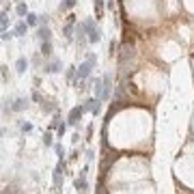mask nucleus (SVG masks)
I'll return each instance as SVG.
<instances>
[{
	"label": "nucleus",
	"mask_w": 194,
	"mask_h": 194,
	"mask_svg": "<svg viewBox=\"0 0 194 194\" xmlns=\"http://www.w3.org/2000/svg\"><path fill=\"white\" fill-rule=\"evenodd\" d=\"M50 35H52V33H50V28H47L45 24H43V26L39 28V37H41V41H50Z\"/></svg>",
	"instance_id": "obj_8"
},
{
	"label": "nucleus",
	"mask_w": 194,
	"mask_h": 194,
	"mask_svg": "<svg viewBox=\"0 0 194 194\" xmlns=\"http://www.w3.org/2000/svg\"><path fill=\"white\" fill-rule=\"evenodd\" d=\"M56 153H58V158L63 160V155H65V149H63V144H56Z\"/></svg>",
	"instance_id": "obj_18"
},
{
	"label": "nucleus",
	"mask_w": 194,
	"mask_h": 194,
	"mask_svg": "<svg viewBox=\"0 0 194 194\" xmlns=\"http://www.w3.org/2000/svg\"><path fill=\"white\" fill-rule=\"evenodd\" d=\"M95 17L97 19L104 17V2H102V0H95Z\"/></svg>",
	"instance_id": "obj_7"
},
{
	"label": "nucleus",
	"mask_w": 194,
	"mask_h": 194,
	"mask_svg": "<svg viewBox=\"0 0 194 194\" xmlns=\"http://www.w3.org/2000/svg\"><path fill=\"white\" fill-rule=\"evenodd\" d=\"M43 142H45V144H52V134H50V132L43 136Z\"/></svg>",
	"instance_id": "obj_19"
},
{
	"label": "nucleus",
	"mask_w": 194,
	"mask_h": 194,
	"mask_svg": "<svg viewBox=\"0 0 194 194\" xmlns=\"http://www.w3.org/2000/svg\"><path fill=\"white\" fill-rule=\"evenodd\" d=\"M17 15H19V17L26 15V5H24V2H19V5H17Z\"/></svg>",
	"instance_id": "obj_13"
},
{
	"label": "nucleus",
	"mask_w": 194,
	"mask_h": 194,
	"mask_svg": "<svg viewBox=\"0 0 194 194\" xmlns=\"http://www.w3.org/2000/svg\"><path fill=\"white\" fill-rule=\"evenodd\" d=\"M15 67H17V71H19V74H24V71H26V58H19Z\"/></svg>",
	"instance_id": "obj_11"
},
{
	"label": "nucleus",
	"mask_w": 194,
	"mask_h": 194,
	"mask_svg": "<svg viewBox=\"0 0 194 194\" xmlns=\"http://www.w3.org/2000/svg\"><path fill=\"white\" fill-rule=\"evenodd\" d=\"M24 108H26V102H24V99H17L15 106H13V110H24Z\"/></svg>",
	"instance_id": "obj_14"
},
{
	"label": "nucleus",
	"mask_w": 194,
	"mask_h": 194,
	"mask_svg": "<svg viewBox=\"0 0 194 194\" xmlns=\"http://www.w3.org/2000/svg\"><path fill=\"white\" fill-rule=\"evenodd\" d=\"M26 17H28V24H30V26H35V24H37V15H33V13H28Z\"/></svg>",
	"instance_id": "obj_15"
},
{
	"label": "nucleus",
	"mask_w": 194,
	"mask_h": 194,
	"mask_svg": "<svg viewBox=\"0 0 194 194\" xmlns=\"http://www.w3.org/2000/svg\"><path fill=\"white\" fill-rule=\"evenodd\" d=\"M54 185L58 188V185H63V160L56 164V168H54Z\"/></svg>",
	"instance_id": "obj_4"
},
{
	"label": "nucleus",
	"mask_w": 194,
	"mask_h": 194,
	"mask_svg": "<svg viewBox=\"0 0 194 194\" xmlns=\"http://www.w3.org/2000/svg\"><path fill=\"white\" fill-rule=\"evenodd\" d=\"M41 52L47 56V54H50L52 52V45H50V41H43V47H41Z\"/></svg>",
	"instance_id": "obj_12"
},
{
	"label": "nucleus",
	"mask_w": 194,
	"mask_h": 194,
	"mask_svg": "<svg viewBox=\"0 0 194 194\" xmlns=\"http://www.w3.org/2000/svg\"><path fill=\"white\" fill-rule=\"evenodd\" d=\"M84 26H86V30H88V41H91V43H97V41L102 39V33L97 30V28H93V22H91V19L84 22Z\"/></svg>",
	"instance_id": "obj_2"
},
{
	"label": "nucleus",
	"mask_w": 194,
	"mask_h": 194,
	"mask_svg": "<svg viewBox=\"0 0 194 194\" xmlns=\"http://www.w3.org/2000/svg\"><path fill=\"white\" fill-rule=\"evenodd\" d=\"M2 39L7 41V39H11V33H7V30H2Z\"/></svg>",
	"instance_id": "obj_21"
},
{
	"label": "nucleus",
	"mask_w": 194,
	"mask_h": 194,
	"mask_svg": "<svg viewBox=\"0 0 194 194\" xmlns=\"http://www.w3.org/2000/svg\"><path fill=\"white\" fill-rule=\"evenodd\" d=\"M22 130H24V132H30V130H33V125H30V123H24V125H22Z\"/></svg>",
	"instance_id": "obj_20"
},
{
	"label": "nucleus",
	"mask_w": 194,
	"mask_h": 194,
	"mask_svg": "<svg viewBox=\"0 0 194 194\" xmlns=\"http://www.w3.org/2000/svg\"><path fill=\"white\" fill-rule=\"evenodd\" d=\"M65 127H67V125H65V123H61V125H58V127H56V134H58V138H61V136H63V134H65Z\"/></svg>",
	"instance_id": "obj_17"
},
{
	"label": "nucleus",
	"mask_w": 194,
	"mask_h": 194,
	"mask_svg": "<svg viewBox=\"0 0 194 194\" xmlns=\"http://www.w3.org/2000/svg\"><path fill=\"white\" fill-rule=\"evenodd\" d=\"M58 69H61V61H52L50 65L45 67V71H50V74H56Z\"/></svg>",
	"instance_id": "obj_9"
},
{
	"label": "nucleus",
	"mask_w": 194,
	"mask_h": 194,
	"mask_svg": "<svg viewBox=\"0 0 194 194\" xmlns=\"http://www.w3.org/2000/svg\"><path fill=\"white\" fill-rule=\"evenodd\" d=\"M24 33H26V22H17V26H15V35L22 37Z\"/></svg>",
	"instance_id": "obj_10"
},
{
	"label": "nucleus",
	"mask_w": 194,
	"mask_h": 194,
	"mask_svg": "<svg viewBox=\"0 0 194 194\" xmlns=\"http://www.w3.org/2000/svg\"><path fill=\"white\" fill-rule=\"evenodd\" d=\"M82 108H84V110H91V112L97 114V112H99V99H88Z\"/></svg>",
	"instance_id": "obj_6"
},
{
	"label": "nucleus",
	"mask_w": 194,
	"mask_h": 194,
	"mask_svg": "<svg viewBox=\"0 0 194 194\" xmlns=\"http://www.w3.org/2000/svg\"><path fill=\"white\" fill-rule=\"evenodd\" d=\"M95 67V56H88L80 67H78V74H76V84H80L84 78H88V74H91V69Z\"/></svg>",
	"instance_id": "obj_1"
},
{
	"label": "nucleus",
	"mask_w": 194,
	"mask_h": 194,
	"mask_svg": "<svg viewBox=\"0 0 194 194\" xmlns=\"http://www.w3.org/2000/svg\"><path fill=\"white\" fill-rule=\"evenodd\" d=\"M76 190H80L82 194L86 192V171H82V173H80V177L76 179Z\"/></svg>",
	"instance_id": "obj_5"
},
{
	"label": "nucleus",
	"mask_w": 194,
	"mask_h": 194,
	"mask_svg": "<svg viewBox=\"0 0 194 194\" xmlns=\"http://www.w3.org/2000/svg\"><path fill=\"white\" fill-rule=\"evenodd\" d=\"M74 5H76V0H65V2H63V9H71Z\"/></svg>",
	"instance_id": "obj_16"
},
{
	"label": "nucleus",
	"mask_w": 194,
	"mask_h": 194,
	"mask_svg": "<svg viewBox=\"0 0 194 194\" xmlns=\"http://www.w3.org/2000/svg\"><path fill=\"white\" fill-rule=\"evenodd\" d=\"M82 112H84V108H71V112L67 116V123L69 125H76L78 121H80V116H82Z\"/></svg>",
	"instance_id": "obj_3"
}]
</instances>
